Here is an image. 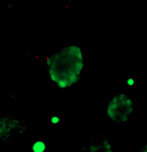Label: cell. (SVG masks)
I'll return each mask as SVG.
<instances>
[{
    "mask_svg": "<svg viewBox=\"0 0 147 152\" xmlns=\"http://www.w3.org/2000/svg\"><path fill=\"white\" fill-rule=\"evenodd\" d=\"M49 79L60 88L66 90L75 85L85 67L84 53L80 46L68 45L46 58Z\"/></svg>",
    "mask_w": 147,
    "mask_h": 152,
    "instance_id": "1",
    "label": "cell"
},
{
    "mask_svg": "<svg viewBox=\"0 0 147 152\" xmlns=\"http://www.w3.org/2000/svg\"><path fill=\"white\" fill-rule=\"evenodd\" d=\"M133 111L134 103L132 98L126 93L114 94L110 99L106 107V114L110 118V120L118 124L126 123L132 115Z\"/></svg>",
    "mask_w": 147,
    "mask_h": 152,
    "instance_id": "2",
    "label": "cell"
},
{
    "mask_svg": "<svg viewBox=\"0 0 147 152\" xmlns=\"http://www.w3.org/2000/svg\"><path fill=\"white\" fill-rule=\"evenodd\" d=\"M25 131V127L21 123L12 117H2L0 118V142L8 139L13 133L21 134Z\"/></svg>",
    "mask_w": 147,
    "mask_h": 152,
    "instance_id": "3",
    "label": "cell"
},
{
    "mask_svg": "<svg viewBox=\"0 0 147 152\" xmlns=\"http://www.w3.org/2000/svg\"><path fill=\"white\" fill-rule=\"evenodd\" d=\"M80 152H113L112 145L106 137H104L101 140L92 139L88 142V145L82 148Z\"/></svg>",
    "mask_w": 147,
    "mask_h": 152,
    "instance_id": "4",
    "label": "cell"
},
{
    "mask_svg": "<svg viewBox=\"0 0 147 152\" xmlns=\"http://www.w3.org/2000/svg\"><path fill=\"white\" fill-rule=\"evenodd\" d=\"M46 143L42 140H37L32 144V152H45L46 151Z\"/></svg>",
    "mask_w": 147,
    "mask_h": 152,
    "instance_id": "5",
    "label": "cell"
},
{
    "mask_svg": "<svg viewBox=\"0 0 147 152\" xmlns=\"http://www.w3.org/2000/svg\"><path fill=\"white\" fill-rule=\"evenodd\" d=\"M51 123H52L53 125H57V124L60 123V118H59L58 115H52V117H51Z\"/></svg>",
    "mask_w": 147,
    "mask_h": 152,
    "instance_id": "6",
    "label": "cell"
},
{
    "mask_svg": "<svg viewBox=\"0 0 147 152\" xmlns=\"http://www.w3.org/2000/svg\"><path fill=\"white\" fill-rule=\"evenodd\" d=\"M126 85L130 86V87L134 86V85H135V80H134V78H127V80H126Z\"/></svg>",
    "mask_w": 147,
    "mask_h": 152,
    "instance_id": "7",
    "label": "cell"
},
{
    "mask_svg": "<svg viewBox=\"0 0 147 152\" xmlns=\"http://www.w3.org/2000/svg\"><path fill=\"white\" fill-rule=\"evenodd\" d=\"M140 152H147V142H146V144H145V146H144V149Z\"/></svg>",
    "mask_w": 147,
    "mask_h": 152,
    "instance_id": "8",
    "label": "cell"
}]
</instances>
